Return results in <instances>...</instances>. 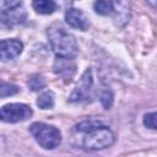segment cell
<instances>
[{"label":"cell","instance_id":"cell-1","mask_svg":"<svg viewBox=\"0 0 157 157\" xmlns=\"http://www.w3.org/2000/svg\"><path fill=\"white\" fill-rule=\"evenodd\" d=\"M75 131L80 136V145L85 150L97 151L112 146L115 141L114 132L108 125L99 119H87L75 126Z\"/></svg>","mask_w":157,"mask_h":157},{"label":"cell","instance_id":"cell-2","mask_svg":"<svg viewBox=\"0 0 157 157\" xmlns=\"http://www.w3.org/2000/svg\"><path fill=\"white\" fill-rule=\"evenodd\" d=\"M49 44L53 52L61 58L74 59L78 53V45L74 34L67 32L61 25L54 23L47 31Z\"/></svg>","mask_w":157,"mask_h":157},{"label":"cell","instance_id":"cell-3","mask_svg":"<svg viewBox=\"0 0 157 157\" xmlns=\"http://www.w3.org/2000/svg\"><path fill=\"white\" fill-rule=\"evenodd\" d=\"M29 132L34 140L45 150H53L61 142V134L54 125L36 121L29 126Z\"/></svg>","mask_w":157,"mask_h":157},{"label":"cell","instance_id":"cell-4","mask_svg":"<svg viewBox=\"0 0 157 157\" xmlns=\"http://www.w3.org/2000/svg\"><path fill=\"white\" fill-rule=\"evenodd\" d=\"M33 112L25 103H9L0 108V120L4 123H20L29 119Z\"/></svg>","mask_w":157,"mask_h":157},{"label":"cell","instance_id":"cell-5","mask_svg":"<svg viewBox=\"0 0 157 157\" xmlns=\"http://www.w3.org/2000/svg\"><path fill=\"white\" fill-rule=\"evenodd\" d=\"M92 90H93V77H92V70L87 69L80 81L77 82L74 92L71 93L69 102L71 103H86L92 99Z\"/></svg>","mask_w":157,"mask_h":157},{"label":"cell","instance_id":"cell-6","mask_svg":"<svg viewBox=\"0 0 157 157\" xmlns=\"http://www.w3.org/2000/svg\"><path fill=\"white\" fill-rule=\"evenodd\" d=\"M23 49V44L21 40L12 38V39H1L0 40V60L9 61L17 58Z\"/></svg>","mask_w":157,"mask_h":157},{"label":"cell","instance_id":"cell-7","mask_svg":"<svg viewBox=\"0 0 157 157\" xmlns=\"http://www.w3.org/2000/svg\"><path fill=\"white\" fill-rule=\"evenodd\" d=\"M26 18H27L26 10L21 5L2 11L1 12V16H0V21L5 26H7V27L21 25V23H23L26 21Z\"/></svg>","mask_w":157,"mask_h":157},{"label":"cell","instance_id":"cell-8","mask_svg":"<svg viewBox=\"0 0 157 157\" xmlns=\"http://www.w3.org/2000/svg\"><path fill=\"white\" fill-rule=\"evenodd\" d=\"M113 7L117 26L123 27L130 20V0H109Z\"/></svg>","mask_w":157,"mask_h":157},{"label":"cell","instance_id":"cell-9","mask_svg":"<svg viewBox=\"0 0 157 157\" xmlns=\"http://www.w3.org/2000/svg\"><path fill=\"white\" fill-rule=\"evenodd\" d=\"M65 21L69 26L77 28L80 31H87L90 27V22H88L87 16L80 9H75V7L69 9L65 13Z\"/></svg>","mask_w":157,"mask_h":157},{"label":"cell","instance_id":"cell-10","mask_svg":"<svg viewBox=\"0 0 157 157\" xmlns=\"http://www.w3.org/2000/svg\"><path fill=\"white\" fill-rule=\"evenodd\" d=\"M54 72L59 76H61L65 81L70 82L74 74H75V64L72 61V59H67V58H61V56H58L55 63H54Z\"/></svg>","mask_w":157,"mask_h":157},{"label":"cell","instance_id":"cell-11","mask_svg":"<svg viewBox=\"0 0 157 157\" xmlns=\"http://www.w3.org/2000/svg\"><path fill=\"white\" fill-rule=\"evenodd\" d=\"M32 6L34 11L40 15H49L56 10L54 0H32Z\"/></svg>","mask_w":157,"mask_h":157},{"label":"cell","instance_id":"cell-12","mask_svg":"<svg viewBox=\"0 0 157 157\" xmlns=\"http://www.w3.org/2000/svg\"><path fill=\"white\" fill-rule=\"evenodd\" d=\"M37 105L40 109H52L54 107V93L52 91L43 92L37 99Z\"/></svg>","mask_w":157,"mask_h":157},{"label":"cell","instance_id":"cell-13","mask_svg":"<svg viewBox=\"0 0 157 157\" xmlns=\"http://www.w3.org/2000/svg\"><path fill=\"white\" fill-rule=\"evenodd\" d=\"M93 10L102 16H108L113 13V7L109 0H96L93 4Z\"/></svg>","mask_w":157,"mask_h":157},{"label":"cell","instance_id":"cell-14","mask_svg":"<svg viewBox=\"0 0 157 157\" xmlns=\"http://www.w3.org/2000/svg\"><path fill=\"white\" fill-rule=\"evenodd\" d=\"M20 91L18 86L10 83V82H5V81H0V98L2 97H9V96H13Z\"/></svg>","mask_w":157,"mask_h":157},{"label":"cell","instance_id":"cell-15","mask_svg":"<svg viewBox=\"0 0 157 157\" xmlns=\"http://www.w3.org/2000/svg\"><path fill=\"white\" fill-rule=\"evenodd\" d=\"M28 86H29V88L32 91H38V90H42L45 86V81H44V78L42 76L36 75V76H33V77L29 78Z\"/></svg>","mask_w":157,"mask_h":157},{"label":"cell","instance_id":"cell-16","mask_svg":"<svg viewBox=\"0 0 157 157\" xmlns=\"http://www.w3.org/2000/svg\"><path fill=\"white\" fill-rule=\"evenodd\" d=\"M113 98H114L113 93L109 90H104L102 92V94H101V103H102V105L105 109H109L112 107V104H113Z\"/></svg>","mask_w":157,"mask_h":157},{"label":"cell","instance_id":"cell-17","mask_svg":"<svg viewBox=\"0 0 157 157\" xmlns=\"http://www.w3.org/2000/svg\"><path fill=\"white\" fill-rule=\"evenodd\" d=\"M144 125L152 130H156V113H147L144 117Z\"/></svg>","mask_w":157,"mask_h":157},{"label":"cell","instance_id":"cell-18","mask_svg":"<svg viewBox=\"0 0 157 157\" xmlns=\"http://www.w3.org/2000/svg\"><path fill=\"white\" fill-rule=\"evenodd\" d=\"M21 5V0H0V12Z\"/></svg>","mask_w":157,"mask_h":157},{"label":"cell","instance_id":"cell-19","mask_svg":"<svg viewBox=\"0 0 157 157\" xmlns=\"http://www.w3.org/2000/svg\"><path fill=\"white\" fill-rule=\"evenodd\" d=\"M146 1H147L152 7H155V6H156V0H146Z\"/></svg>","mask_w":157,"mask_h":157}]
</instances>
